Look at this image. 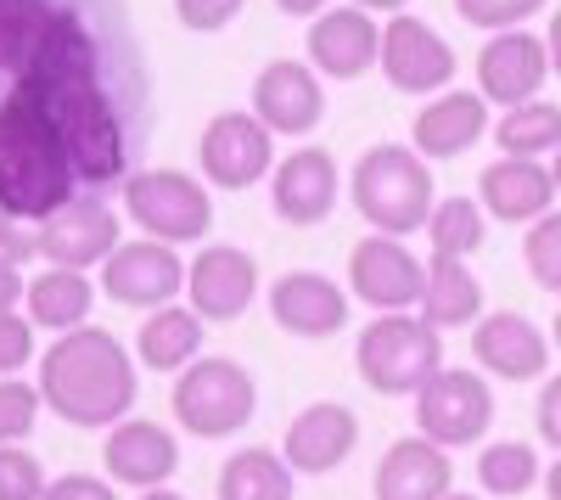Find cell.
I'll return each mask as SVG.
<instances>
[{
	"label": "cell",
	"instance_id": "6da1fadb",
	"mask_svg": "<svg viewBox=\"0 0 561 500\" xmlns=\"http://www.w3.org/2000/svg\"><path fill=\"white\" fill-rule=\"evenodd\" d=\"M135 360L102 327L62 332L39 360V399L68 428H118L135 405Z\"/></svg>",
	"mask_w": 561,
	"mask_h": 500
},
{
	"label": "cell",
	"instance_id": "7a4b0ae2",
	"mask_svg": "<svg viewBox=\"0 0 561 500\" xmlns=\"http://www.w3.org/2000/svg\"><path fill=\"white\" fill-rule=\"evenodd\" d=\"M12 90L28 107H39V118L57 129V141H62V152L73 163V180L84 192L124 186L129 135H124V113L107 96L102 73H84V79H18Z\"/></svg>",
	"mask_w": 561,
	"mask_h": 500
},
{
	"label": "cell",
	"instance_id": "3957f363",
	"mask_svg": "<svg viewBox=\"0 0 561 500\" xmlns=\"http://www.w3.org/2000/svg\"><path fill=\"white\" fill-rule=\"evenodd\" d=\"M73 197H79V180L57 129L12 90L0 102V208L23 225H39Z\"/></svg>",
	"mask_w": 561,
	"mask_h": 500
},
{
	"label": "cell",
	"instance_id": "277c9868",
	"mask_svg": "<svg viewBox=\"0 0 561 500\" xmlns=\"http://www.w3.org/2000/svg\"><path fill=\"white\" fill-rule=\"evenodd\" d=\"M348 192H354V208L365 214V225L382 237L427 231V219H433V169L415 147H399V141L370 147L354 163Z\"/></svg>",
	"mask_w": 561,
	"mask_h": 500
},
{
	"label": "cell",
	"instance_id": "5b68a950",
	"mask_svg": "<svg viewBox=\"0 0 561 500\" xmlns=\"http://www.w3.org/2000/svg\"><path fill=\"white\" fill-rule=\"evenodd\" d=\"M354 366L365 377L370 394H415L433 372H444V343H438V327H427L415 309L404 315H377L359 343H354Z\"/></svg>",
	"mask_w": 561,
	"mask_h": 500
},
{
	"label": "cell",
	"instance_id": "8992f818",
	"mask_svg": "<svg viewBox=\"0 0 561 500\" xmlns=\"http://www.w3.org/2000/svg\"><path fill=\"white\" fill-rule=\"evenodd\" d=\"M259 411V383L242 360L203 354L174 383V422L197 439H230L242 433Z\"/></svg>",
	"mask_w": 561,
	"mask_h": 500
},
{
	"label": "cell",
	"instance_id": "52a82bcc",
	"mask_svg": "<svg viewBox=\"0 0 561 500\" xmlns=\"http://www.w3.org/2000/svg\"><path fill=\"white\" fill-rule=\"evenodd\" d=\"M124 208L152 242H203L214 225V197L197 174L180 169H135L124 180Z\"/></svg>",
	"mask_w": 561,
	"mask_h": 500
},
{
	"label": "cell",
	"instance_id": "ba28073f",
	"mask_svg": "<svg viewBox=\"0 0 561 500\" xmlns=\"http://www.w3.org/2000/svg\"><path fill=\"white\" fill-rule=\"evenodd\" d=\"M489 422H494V388L478 372L444 366L415 388V428H421V439H433L444 450L478 444L489 433Z\"/></svg>",
	"mask_w": 561,
	"mask_h": 500
},
{
	"label": "cell",
	"instance_id": "9c48e42d",
	"mask_svg": "<svg viewBox=\"0 0 561 500\" xmlns=\"http://www.w3.org/2000/svg\"><path fill=\"white\" fill-rule=\"evenodd\" d=\"M348 287L359 304H370L377 315H404L421 309V293H427V264H421L399 237H365L348 253Z\"/></svg>",
	"mask_w": 561,
	"mask_h": 500
},
{
	"label": "cell",
	"instance_id": "30bf717a",
	"mask_svg": "<svg viewBox=\"0 0 561 500\" xmlns=\"http://www.w3.org/2000/svg\"><path fill=\"white\" fill-rule=\"evenodd\" d=\"M185 287V264L169 242H118L102 264V293L124 309H163L169 298H180Z\"/></svg>",
	"mask_w": 561,
	"mask_h": 500
},
{
	"label": "cell",
	"instance_id": "8fae6325",
	"mask_svg": "<svg viewBox=\"0 0 561 500\" xmlns=\"http://www.w3.org/2000/svg\"><path fill=\"white\" fill-rule=\"evenodd\" d=\"M382 73L393 90H404V96H438V90L455 79V45L421 18H393L382 29Z\"/></svg>",
	"mask_w": 561,
	"mask_h": 500
},
{
	"label": "cell",
	"instance_id": "7c38bea8",
	"mask_svg": "<svg viewBox=\"0 0 561 500\" xmlns=\"http://www.w3.org/2000/svg\"><path fill=\"white\" fill-rule=\"evenodd\" d=\"M550 79V57L545 39L528 29H500L494 39H483L478 52V96L494 107H523L539 102V90Z\"/></svg>",
	"mask_w": 561,
	"mask_h": 500
},
{
	"label": "cell",
	"instance_id": "4fadbf2b",
	"mask_svg": "<svg viewBox=\"0 0 561 500\" xmlns=\"http://www.w3.org/2000/svg\"><path fill=\"white\" fill-rule=\"evenodd\" d=\"M197 163L208 174V186L219 192H248L270 174V129L253 118V113H219L203 141H197Z\"/></svg>",
	"mask_w": 561,
	"mask_h": 500
},
{
	"label": "cell",
	"instance_id": "5bb4252c",
	"mask_svg": "<svg viewBox=\"0 0 561 500\" xmlns=\"http://www.w3.org/2000/svg\"><path fill=\"white\" fill-rule=\"evenodd\" d=\"M34 242H39V259H51L62 270L107 264V253L118 248V214L102 197H73L51 219L34 225Z\"/></svg>",
	"mask_w": 561,
	"mask_h": 500
},
{
	"label": "cell",
	"instance_id": "9a60e30c",
	"mask_svg": "<svg viewBox=\"0 0 561 500\" xmlns=\"http://www.w3.org/2000/svg\"><path fill=\"white\" fill-rule=\"evenodd\" d=\"M185 298H192V309L203 315V321H214V327L248 315V304L259 298V264H253V253L230 248V242L203 248L192 259V270H185Z\"/></svg>",
	"mask_w": 561,
	"mask_h": 500
},
{
	"label": "cell",
	"instance_id": "2e32d148",
	"mask_svg": "<svg viewBox=\"0 0 561 500\" xmlns=\"http://www.w3.org/2000/svg\"><path fill=\"white\" fill-rule=\"evenodd\" d=\"M382 57V23L365 7H325L309 29V68L332 79H359Z\"/></svg>",
	"mask_w": 561,
	"mask_h": 500
},
{
	"label": "cell",
	"instance_id": "e0dca14e",
	"mask_svg": "<svg viewBox=\"0 0 561 500\" xmlns=\"http://www.w3.org/2000/svg\"><path fill=\"white\" fill-rule=\"evenodd\" d=\"M337 192H343L337 158L325 152V147H298L293 158L275 163V180H270L275 214L287 219V225H304V231H309V225H320V219H332Z\"/></svg>",
	"mask_w": 561,
	"mask_h": 500
},
{
	"label": "cell",
	"instance_id": "ac0fdd59",
	"mask_svg": "<svg viewBox=\"0 0 561 500\" xmlns=\"http://www.w3.org/2000/svg\"><path fill=\"white\" fill-rule=\"evenodd\" d=\"M253 118L270 129V135H309L320 118H325V90H320V73L280 57L270 63L259 79H253Z\"/></svg>",
	"mask_w": 561,
	"mask_h": 500
},
{
	"label": "cell",
	"instance_id": "d6986e66",
	"mask_svg": "<svg viewBox=\"0 0 561 500\" xmlns=\"http://www.w3.org/2000/svg\"><path fill=\"white\" fill-rule=\"evenodd\" d=\"M359 444V417L337 399H320V405H304L287 428V444H280V456H287L293 473L304 478H320V473H337Z\"/></svg>",
	"mask_w": 561,
	"mask_h": 500
},
{
	"label": "cell",
	"instance_id": "ffe728a7",
	"mask_svg": "<svg viewBox=\"0 0 561 500\" xmlns=\"http://www.w3.org/2000/svg\"><path fill=\"white\" fill-rule=\"evenodd\" d=\"M270 321L293 338H337L348 327V293L320 270H287L270 287Z\"/></svg>",
	"mask_w": 561,
	"mask_h": 500
},
{
	"label": "cell",
	"instance_id": "44dd1931",
	"mask_svg": "<svg viewBox=\"0 0 561 500\" xmlns=\"http://www.w3.org/2000/svg\"><path fill=\"white\" fill-rule=\"evenodd\" d=\"M472 354H478V366H483L489 377H500V383H534V377H545V366H550L545 332L528 321V315H517V309L483 315L478 332H472Z\"/></svg>",
	"mask_w": 561,
	"mask_h": 500
},
{
	"label": "cell",
	"instance_id": "7402d4cb",
	"mask_svg": "<svg viewBox=\"0 0 561 500\" xmlns=\"http://www.w3.org/2000/svg\"><path fill=\"white\" fill-rule=\"evenodd\" d=\"M102 462H107V478H118V484H129V489H163L169 478H174V467H180V439L169 433V428H158V422H147V417H124L113 433H107V444H102Z\"/></svg>",
	"mask_w": 561,
	"mask_h": 500
},
{
	"label": "cell",
	"instance_id": "603a6c76",
	"mask_svg": "<svg viewBox=\"0 0 561 500\" xmlns=\"http://www.w3.org/2000/svg\"><path fill=\"white\" fill-rule=\"evenodd\" d=\"M489 129V102L478 90H438V96L415 113V152L421 158H460L483 141Z\"/></svg>",
	"mask_w": 561,
	"mask_h": 500
},
{
	"label": "cell",
	"instance_id": "cb8c5ba5",
	"mask_svg": "<svg viewBox=\"0 0 561 500\" xmlns=\"http://www.w3.org/2000/svg\"><path fill=\"white\" fill-rule=\"evenodd\" d=\"M478 192H483V214H494L505 225H534L556 203V180L534 158H500V163L483 169Z\"/></svg>",
	"mask_w": 561,
	"mask_h": 500
},
{
	"label": "cell",
	"instance_id": "d4e9b609",
	"mask_svg": "<svg viewBox=\"0 0 561 500\" xmlns=\"http://www.w3.org/2000/svg\"><path fill=\"white\" fill-rule=\"evenodd\" d=\"M449 450L433 439H399L377 462V500H444L449 495Z\"/></svg>",
	"mask_w": 561,
	"mask_h": 500
},
{
	"label": "cell",
	"instance_id": "484cf974",
	"mask_svg": "<svg viewBox=\"0 0 561 500\" xmlns=\"http://www.w3.org/2000/svg\"><path fill=\"white\" fill-rule=\"evenodd\" d=\"M90 304H96L90 276H84V270H62V264L39 270V276L28 282V293H23V315H28L34 327H45V332L84 327L90 321Z\"/></svg>",
	"mask_w": 561,
	"mask_h": 500
},
{
	"label": "cell",
	"instance_id": "4316f807",
	"mask_svg": "<svg viewBox=\"0 0 561 500\" xmlns=\"http://www.w3.org/2000/svg\"><path fill=\"white\" fill-rule=\"evenodd\" d=\"M203 315L197 309H180V304H163L147 315V327H140L135 338V354L140 366L152 372H185L192 360H203Z\"/></svg>",
	"mask_w": 561,
	"mask_h": 500
},
{
	"label": "cell",
	"instance_id": "83f0119b",
	"mask_svg": "<svg viewBox=\"0 0 561 500\" xmlns=\"http://www.w3.org/2000/svg\"><path fill=\"white\" fill-rule=\"evenodd\" d=\"M421 321L449 332V327H472L483 315V282L466 270V259H438L427 264V293H421Z\"/></svg>",
	"mask_w": 561,
	"mask_h": 500
},
{
	"label": "cell",
	"instance_id": "f1b7e54d",
	"mask_svg": "<svg viewBox=\"0 0 561 500\" xmlns=\"http://www.w3.org/2000/svg\"><path fill=\"white\" fill-rule=\"evenodd\" d=\"M219 500H293L287 456H275L264 444L237 450V456L219 467Z\"/></svg>",
	"mask_w": 561,
	"mask_h": 500
},
{
	"label": "cell",
	"instance_id": "f546056e",
	"mask_svg": "<svg viewBox=\"0 0 561 500\" xmlns=\"http://www.w3.org/2000/svg\"><path fill=\"white\" fill-rule=\"evenodd\" d=\"M494 141L505 158H545L561 152V107L556 102H523V107H505L494 124Z\"/></svg>",
	"mask_w": 561,
	"mask_h": 500
},
{
	"label": "cell",
	"instance_id": "4dcf8cb0",
	"mask_svg": "<svg viewBox=\"0 0 561 500\" xmlns=\"http://www.w3.org/2000/svg\"><path fill=\"white\" fill-rule=\"evenodd\" d=\"M545 473H539V450L528 444V439H500V444H489L483 456H478V484H483V495H528L534 484H539Z\"/></svg>",
	"mask_w": 561,
	"mask_h": 500
},
{
	"label": "cell",
	"instance_id": "1f68e13d",
	"mask_svg": "<svg viewBox=\"0 0 561 500\" xmlns=\"http://www.w3.org/2000/svg\"><path fill=\"white\" fill-rule=\"evenodd\" d=\"M427 237H433V253H438V259L478 253V248H483V208H478L472 197H444V203H433Z\"/></svg>",
	"mask_w": 561,
	"mask_h": 500
},
{
	"label": "cell",
	"instance_id": "d6a6232c",
	"mask_svg": "<svg viewBox=\"0 0 561 500\" xmlns=\"http://www.w3.org/2000/svg\"><path fill=\"white\" fill-rule=\"evenodd\" d=\"M39 39V0H0V73H23Z\"/></svg>",
	"mask_w": 561,
	"mask_h": 500
},
{
	"label": "cell",
	"instance_id": "836d02e7",
	"mask_svg": "<svg viewBox=\"0 0 561 500\" xmlns=\"http://www.w3.org/2000/svg\"><path fill=\"white\" fill-rule=\"evenodd\" d=\"M523 259H528V276H534L545 293H561V208H550L545 219L528 225Z\"/></svg>",
	"mask_w": 561,
	"mask_h": 500
},
{
	"label": "cell",
	"instance_id": "e575fe53",
	"mask_svg": "<svg viewBox=\"0 0 561 500\" xmlns=\"http://www.w3.org/2000/svg\"><path fill=\"white\" fill-rule=\"evenodd\" d=\"M39 411H45L39 388H34V383L7 377V383H0V444H23V439L34 433Z\"/></svg>",
	"mask_w": 561,
	"mask_h": 500
},
{
	"label": "cell",
	"instance_id": "d590c367",
	"mask_svg": "<svg viewBox=\"0 0 561 500\" xmlns=\"http://www.w3.org/2000/svg\"><path fill=\"white\" fill-rule=\"evenodd\" d=\"M45 495V467L34 450L0 444V500H39Z\"/></svg>",
	"mask_w": 561,
	"mask_h": 500
},
{
	"label": "cell",
	"instance_id": "8d00e7d4",
	"mask_svg": "<svg viewBox=\"0 0 561 500\" xmlns=\"http://www.w3.org/2000/svg\"><path fill=\"white\" fill-rule=\"evenodd\" d=\"M545 7V0H455V12L472 23V29H517V23H528L534 12Z\"/></svg>",
	"mask_w": 561,
	"mask_h": 500
},
{
	"label": "cell",
	"instance_id": "74e56055",
	"mask_svg": "<svg viewBox=\"0 0 561 500\" xmlns=\"http://www.w3.org/2000/svg\"><path fill=\"white\" fill-rule=\"evenodd\" d=\"M248 0H174V18L192 29V34H219L242 18Z\"/></svg>",
	"mask_w": 561,
	"mask_h": 500
},
{
	"label": "cell",
	"instance_id": "f35d334b",
	"mask_svg": "<svg viewBox=\"0 0 561 500\" xmlns=\"http://www.w3.org/2000/svg\"><path fill=\"white\" fill-rule=\"evenodd\" d=\"M28 360H34V321H28V315H0V372H23L28 366Z\"/></svg>",
	"mask_w": 561,
	"mask_h": 500
},
{
	"label": "cell",
	"instance_id": "ab89813d",
	"mask_svg": "<svg viewBox=\"0 0 561 500\" xmlns=\"http://www.w3.org/2000/svg\"><path fill=\"white\" fill-rule=\"evenodd\" d=\"M39 500H118V489L107 478H90V473H68V478H51Z\"/></svg>",
	"mask_w": 561,
	"mask_h": 500
},
{
	"label": "cell",
	"instance_id": "60d3db41",
	"mask_svg": "<svg viewBox=\"0 0 561 500\" xmlns=\"http://www.w3.org/2000/svg\"><path fill=\"white\" fill-rule=\"evenodd\" d=\"M539 439L556 450V456H561V377H550L545 388H539Z\"/></svg>",
	"mask_w": 561,
	"mask_h": 500
},
{
	"label": "cell",
	"instance_id": "b9f144b4",
	"mask_svg": "<svg viewBox=\"0 0 561 500\" xmlns=\"http://www.w3.org/2000/svg\"><path fill=\"white\" fill-rule=\"evenodd\" d=\"M39 253V242H34V231H28V225L23 219H12L7 208H0V259H34Z\"/></svg>",
	"mask_w": 561,
	"mask_h": 500
},
{
	"label": "cell",
	"instance_id": "7bdbcfd3",
	"mask_svg": "<svg viewBox=\"0 0 561 500\" xmlns=\"http://www.w3.org/2000/svg\"><path fill=\"white\" fill-rule=\"evenodd\" d=\"M23 293H28L23 264H18V259H0V315H12V309L23 304Z\"/></svg>",
	"mask_w": 561,
	"mask_h": 500
},
{
	"label": "cell",
	"instance_id": "ee69618b",
	"mask_svg": "<svg viewBox=\"0 0 561 500\" xmlns=\"http://www.w3.org/2000/svg\"><path fill=\"white\" fill-rule=\"evenodd\" d=\"M275 7L287 12V18H320L325 7H332V0H275Z\"/></svg>",
	"mask_w": 561,
	"mask_h": 500
},
{
	"label": "cell",
	"instance_id": "f6af8a7d",
	"mask_svg": "<svg viewBox=\"0 0 561 500\" xmlns=\"http://www.w3.org/2000/svg\"><path fill=\"white\" fill-rule=\"evenodd\" d=\"M545 57H550V73H561V12L550 18V34H545Z\"/></svg>",
	"mask_w": 561,
	"mask_h": 500
},
{
	"label": "cell",
	"instance_id": "bcb514c9",
	"mask_svg": "<svg viewBox=\"0 0 561 500\" xmlns=\"http://www.w3.org/2000/svg\"><path fill=\"white\" fill-rule=\"evenodd\" d=\"M354 7H365V12H393V18H399L410 0H354Z\"/></svg>",
	"mask_w": 561,
	"mask_h": 500
},
{
	"label": "cell",
	"instance_id": "7dc6e473",
	"mask_svg": "<svg viewBox=\"0 0 561 500\" xmlns=\"http://www.w3.org/2000/svg\"><path fill=\"white\" fill-rule=\"evenodd\" d=\"M545 495H550V500H561V456H556V462H550V473H545Z\"/></svg>",
	"mask_w": 561,
	"mask_h": 500
},
{
	"label": "cell",
	"instance_id": "c3c4849f",
	"mask_svg": "<svg viewBox=\"0 0 561 500\" xmlns=\"http://www.w3.org/2000/svg\"><path fill=\"white\" fill-rule=\"evenodd\" d=\"M140 500H185V495H174V489H147Z\"/></svg>",
	"mask_w": 561,
	"mask_h": 500
},
{
	"label": "cell",
	"instance_id": "681fc988",
	"mask_svg": "<svg viewBox=\"0 0 561 500\" xmlns=\"http://www.w3.org/2000/svg\"><path fill=\"white\" fill-rule=\"evenodd\" d=\"M550 180H556V197H561V152H556V163H550Z\"/></svg>",
	"mask_w": 561,
	"mask_h": 500
},
{
	"label": "cell",
	"instance_id": "f907efd6",
	"mask_svg": "<svg viewBox=\"0 0 561 500\" xmlns=\"http://www.w3.org/2000/svg\"><path fill=\"white\" fill-rule=\"evenodd\" d=\"M556 349H561V309H556Z\"/></svg>",
	"mask_w": 561,
	"mask_h": 500
},
{
	"label": "cell",
	"instance_id": "816d5d0a",
	"mask_svg": "<svg viewBox=\"0 0 561 500\" xmlns=\"http://www.w3.org/2000/svg\"><path fill=\"white\" fill-rule=\"evenodd\" d=\"M444 500H483V495H444Z\"/></svg>",
	"mask_w": 561,
	"mask_h": 500
}]
</instances>
